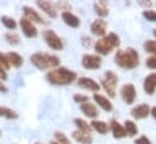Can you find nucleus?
Returning a JSON list of instances; mask_svg holds the SVG:
<instances>
[{"label": "nucleus", "mask_w": 156, "mask_h": 144, "mask_svg": "<svg viewBox=\"0 0 156 144\" xmlns=\"http://www.w3.org/2000/svg\"><path fill=\"white\" fill-rule=\"evenodd\" d=\"M114 62L117 67L122 69H134L139 66V53L133 47H127L125 50H117L114 56Z\"/></svg>", "instance_id": "1"}, {"label": "nucleus", "mask_w": 156, "mask_h": 144, "mask_svg": "<svg viewBox=\"0 0 156 144\" xmlns=\"http://www.w3.org/2000/svg\"><path fill=\"white\" fill-rule=\"evenodd\" d=\"M46 79L50 84L57 86H67L78 80V74L66 67H58L46 74Z\"/></svg>", "instance_id": "2"}, {"label": "nucleus", "mask_w": 156, "mask_h": 144, "mask_svg": "<svg viewBox=\"0 0 156 144\" xmlns=\"http://www.w3.org/2000/svg\"><path fill=\"white\" fill-rule=\"evenodd\" d=\"M30 63L39 70H52L59 67L61 59L58 56L47 52H35L30 56Z\"/></svg>", "instance_id": "3"}, {"label": "nucleus", "mask_w": 156, "mask_h": 144, "mask_svg": "<svg viewBox=\"0 0 156 144\" xmlns=\"http://www.w3.org/2000/svg\"><path fill=\"white\" fill-rule=\"evenodd\" d=\"M121 41H120V36L115 33H109L108 35L101 38L99 40H97L94 42V51L97 52V55H102V56H107L109 55L114 49H116L120 46Z\"/></svg>", "instance_id": "4"}, {"label": "nucleus", "mask_w": 156, "mask_h": 144, "mask_svg": "<svg viewBox=\"0 0 156 144\" xmlns=\"http://www.w3.org/2000/svg\"><path fill=\"white\" fill-rule=\"evenodd\" d=\"M117 82H119V76H117V74H115L112 70H108L104 74V79L101 81L102 87L104 88V91L108 93V96L110 98H114L116 96Z\"/></svg>", "instance_id": "5"}, {"label": "nucleus", "mask_w": 156, "mask_h": 144, "mask_svg": "<svg viewBox=\"0 0 156 144\" xmlns=\"http://www.w3.org/2000/svg\"><path fill=\"white\" fill-rule=\"evenodd\" d=\"M42 38H44L46 45H47L51 50L61 51V50L64 49L63 40L56 34L55 31H52V29H46V31H44V32H42Z\"/></svg>", "instance_id": "6"}, {"label": "nucleus", "mask_w": 156, "mask_h": 144, "mask_svg": "<svg viewBox=\"0 0 156 144\" xmlns=\"http://www.w3.org/2000/svg\"><path fill=\"white\" fill-rule=\"evenodd\" d=\"M102 57L97 53H86L81 58V64L87 70H97L102 66Z\"/></svg>", "instance_id": "7"}, {"label": "nucleus", "mask_w": 156, "mask_h": 144, "mask_svg": "<svg viewBox=\"0 0 156 144\" xmlns=\"http://www.w3.org/2000/svg\"><path fill=\"white\" fill-rule=\"evenodd\" d=\"M120 96L126 104H133L137 98V91L133 84H125L120 88Z\"/></svg>", "instance_id": "8"}, {"label": "nucleus", "mask_w": 156, "mask_h": 144, "mask_svg": "<svg viewBox=\"0 0 156 144\" xmlns=\"http://www.w3.org/2000/svg\"><path fill=\"white\" fill-rule=\"evenodd\" d=\"M22 11H23V17L27 18V20H29V21L33 22L34 24H35V23H38V24H46V23H47V22L45 21V18L40 15L34 7H32V6L26 5V6L22 7Z\"/></svg>", "instance_id": "9"}, {"label": "nucleus", "mask_w": 156, "mask_h": 144, "mask_svg": "<svg viewBox=\"0 0 156 144\" xmlns=\"http://www.w3.org/2000/svg\"><path fill=\"white\" fill-rule=\"evenodd\" d=\"M20 27H21L22 33L27 36V38H29V39H34V38H37L38 34H39L37 26L33 22H30L29 20L24 18V17H22L20 20Z\"/></svg>", "instance_id": "10"}, {"label": "nucleus", "mask_w": 156, "mask_h": 144, "mask_svg": "<svg viewBox=\"0 0 156 144\" xmlns=\"http://www.w3.org/2000/svg\"><path fill=\"white\" fill-rule=\"evenodd\" d=\"M76 84H78L79 87H81L83 90H87V91H92L94 93H97V91H99V88H101V85L97 81H94L93 79L87 77V76L78 77Z\"/></svg>", "instance_id": "11"}, {"label": "nucleus", "mask_w": 156, "mask_h": 144, "mask_svg": "<svg viewBox=\"0 0 156 144\" xmlns=\"http://www.w3.org/2000/svg\"><path fill=\"white\" fill-rule=\"evenodd\" d=\"M107 28H108V23L107 21H104L103 18H97L92 22L90 29H91V33L96 36H105V33H107Z\"/></svg>", "instance_id": "12"}, {"label": "nucleus", "mask_w": 156, "mask_h": 144, "mask_svg": "<svg viewBox=\"0 0 156 144\" xmlns=\"http://www.w3.org/2000/svg\"><path fill=\"white\" fill-rule=\"evenodd\" d=\"M150 110H151V108H150L148 104L143 103V104H138V106H136L134 108H132L131 115H132V117H134L136 120H143V119L148 117V115L150 114Z\"/></svg>", "instance_id": "13"}, {"label": "nucleus", "mask_w": 156, "mask_h": 144, "mask_svg": "<svg viewBox=\"0 0 156 144\" xmlns=\"http://www.w3.org/2000/svg\"><path fill=\"white\" fill-rule=\"evenodd\" d=\"M37 6L39 7L41 11H44V13H46L50 18H56V17L58 16L57 9H56L55 4L50 2V1H45V0L37 1Z\"/></svg>", "instance_id": "14"}, {"label": "nucleus", "mask_w": 156, "mask_h": 144, "mask_svg": "<svg viewBox=\"0 0 156 144\" xmlns=\"http://www.w3.org/2000/svg\"><path fill=\"white\" fill-rule=\"evenodd\" d=\"M61 17H62V21L70 28H79L80 24H81V21L76 15H74L72 11H66V12H62L61 13Z\"/></svg>", "instance_id": "15"}, {"label": "nucleus", "mask_w": 156, "mask_h": 144, "mask_svg": "<svg viewBox=\"0 0 156 144\" xmlns=\"http://www.w3.org/2000/svg\"><path fill=\"white\" fill-rule=\"evenodd\" d=\"M93 101L96 102V104H98L99 108H102L104 111H112L114 109L113 103L110 102V99L101 93H94L93 95Z\"/></svg>", "instance_id": "16"}, {"label": "nucleus", "mask_w": 156, "mask_h": 144, "mask_svg": "<svg viewBox=\"0 0 156 144\" xmlns=\"http://www.w3.org/2000/svg\"><path fill=\"white\" fill-rule=\"evenodd\" d=\"M144 92L148 95H154L156 91V73H150L145 76L143 82Z\"/></svg>", "instance_id": "17"}, {"label": "nucleus", "mask_w": 156, "mask_h": 144, "mask_svg": "<svg viewBox=\"0 0 156 144\" xmlns=\"http://www.w3.org/2000/svg\"><path fill=\"white\" fill-rule=\"evenodd\" d=\"M80 110H81V113H82L86 117L92 119V120H94V119L98 116V114H99L97 107H96L93 103H91V102H87V103L81 104V106H80Z\"/></svg>", "instance_id": "18"}, {"label": "nucleus", "mask_w": 156, "mask_h": 144, "mask_svg": "<svg viewBox=\"0 0 156 144\" xmlns=\"http://www.w3.org/2000/svg\"><path fill=\"white\" fill-rule=\"evenodd\" d=\"M109 125H110V131H112L114 138L121 139V138H125V137L127 136L126 130H125V126L121 125L119 121H116V120H112Z\"/></svg>", "instance_id": "19"}, {"label": "nucleus", "mask_w": 156, "mask_h": 144, "mask_svg": "<svg viewBox=\"0 0 156 144\" xmlns=\"http://www.w3.org/2000/svg\"><path fill=\"white\" fill-rule=\"evenodd\" d=\"M72 138L80 144H92L93 142L91 133H86V132H82L79 130H75L72 132Z\"/></svg>", "instance_id": "20"}, {"label": "nucleus", "mask_w": 156, "mask_h": 144, "mask_svg": "<svg viewBox=\"0 0 156 144\" xmlns=\"http://www.w3.org/2000/svg\"><path fill=\"white\" fill-rule=\"evenodd\" d=\"M91 126L96 132H98L101 135H107L110 131V125H108L107 122L101 121V120H92Z\"/></svg>", "instance_id": "21"}, {"label": "nucleus", "mask_w": 156, "mask_h": 144, "mask_svg": "<svg viewBox=\"0 0 156 144\" xmlns=\"http://www.w3.org/2000/svg\"><path fill=\"white\" fill-rule=\"evenodd\" d=\"M93 10L99 17H105L109 13L108 9V2L107 1H97L93 4Z\"/></svg>", "instance_id": "22"}, {"label": "nucleus", "mask_w": 156, "mask_h": 144, "mask_svg": "<svg viewBox=\"0 0 156 144\" xmlns=\"http://www.w3.org/2000/svg\"><path fill=\"white\" fill-rule=\"evenodd\" d=\"M7 57H9V61H10V64L11 67L13 68H21L23 66V57L17 53V52H7Z\"/></svg>", "instance_id": "23"}, {"label": "nucleus", "mask_w": 156, "mask_h": 144, "mask_svg": "<svg viewBox=\"0 0 156 144\" xmlns=\"http://www.w3.org/2000/svg\"><path fill=\"white\" fill-rule=\"evenodd\" d=\"M74 124H75V126L78 127L79 131H82V132H86V133H92V131H93V128H92V126H91V124H88L86 120H83V119H74Z\"/></svg>", "instance_id": "24"}, {"label": "nucleus", "mask_w": 156, "mask_h": 144, "mask_svg": "<svg viewBox=\"0 0 156 144\" xmlns=\"http://www.w3.org/2000/svg\"><path fill=\"white\" fill-rule=\"evenodd\" d=\"M0 117H5V119H9V120H16L18 117V114L13 109L0 106Z\"/></svg>", "instance_id": "25"}, {"label": "nucleus", "mask_w": 156, "mask_h": 144, "mask_svg": "<svg viewBox=\"0 0 156 144\" xmlns=\"http://www.w3.org/2000/svg\"><path fill=\"white\" fill-rule=\"evenodd\" d=\"M0 21H1V23L4 24V27L7 28L9 31H13V29L17 28V22H16V20L12 18V17H10V16H1Z\"/></svg>", "instance_id": "26"}, {"label": "nucleus", "mask_w": 156, "mask_h": 144, "mask_svg": "<svg viewBox=\"0 0 156 144\" xmlns=\"http://www.w3.org/2000/svg\"><path fill=\"white\" fill-rule=\"evenodd\" d=\"M123 126H125V130H126L127 136H129V137H134V136L138 133V127H137V125H136L133 121H131V120H126L125 124H123Z\"/></svg>", "instance_id": "27"}, {"label": "nucleus", "mask_w": 156, "mask_h": 144, "mask_svg": "<svg viewBox=\"0 0 156 144\" xmlns=\"http://www.w3.org/2000/svg\"><path fill=\"white\" fill-rule=\"evenodd\" d=\"M5 40H6V42H7L9 45H11V46H17V45H20V42H21L20 35H18L17 33H15V32H7V33L5 34Z\"/></svg>", "instance_id": "28"}, {"label": "nucleus", "mask_w": 156, "mask_h": 144, "mask_svg": "<svg viewBox=\"0 0 156 144\" xmlns=\"http://www.w3.org/2000/svg\"><path fill=\"white\" fill-rule=\"evenodd\" d=\"M53 137H55V142H56V143H58V144H72V141L69 139V137H68L66 133L61 132V131L55 132Z\"/></svg>", "instance_id": "29"}, {"label": "nucleus", "mask_w": 156, "mask_h": 144, "mask_svg": "<svg viewBox=\"0 0 156 144\" xmlns=\"http://www.w3.org/2000/svg\"><path fill=\"white\" fill-rule=\"evenodd\" d=\"M143 47H144L145 52H148V53H150V55H153V56L156 57V41L155 40H147V41L144 42Z\"/></svg>", "instance_id": "30"}, {"label": "nucleus", "mask_w": 156, "mask_h": 144, "mask_svg": "<svg viewBox=\"0 0 156 144\" xmlns=\"http://www.w3.org/2000/svg\"><path fill=\"white\" fill-rule=\"evenodd\" d=\"M0 64L1 67L7 70L11 68V64H10V61H9V57H7V53H4V52H0Z\"/></svg>", "instance_id": "31"}, {"label": "nucleus", "mask_w": 156, "mask_h": 144, "mask_svg": "<svg viewBox=\"0 0 156 144\" xmlns=\"http://www.w3.org/2000/svg\"><path fill=\"white\" fill-rule=\"evenodd\" d=\"M143 17L149 21V22H156V11L154 10H144L143 11Z\"/></svg>", "instance_id": "32"}, {"label": "nucleus", "mask_w": 156, "mask_h": 144, "mask_svg": "<svg viewBox=\"0 0 156 144\" xmlns=\"http://www.w3.org/2000/svg\"><path fill=\"white\" fill-rule=\"evenodd\" d=\"M55 6H56L57 11L61 10L62 12H66V11H70V10H72V5H70L69 2H67V1H59V2H56Z\"/></svg>", "instance_id": "33"}, {"label": "nucleus", "mask_w": 156, "mask_h": 144, "mask_svg": "<svg viewBox=\"0 0 156 144\" xmlns=\"http://www.w3.org/2000/svg\"><path fill=\"white\" fill-rule=\"evenodd\" d=\"M73 98H74V102L79 103L80 106H81V104H83V103H87V102H90V98H88V96H86V95H82V93H75Z\"/></svg>", "instance_id": "34"}, {"label": "nucleus", "mask_w": 156, "mask_h": 144, "mask_svg": "<svg viewBox=\"0 0 156 144\" xmlns=\"http://www.w3.org/2000/svg\"><path fill=\"white\" fill-rule=\"evenodd\" d=\"M81 44L86 47V49H88V47H91L92 45L94 46V44H93V41H92V38H90V36H82L81 38Z\"/></svg>", "instance_id": "35"}, {"label": "nucleus", "mask_w": 156, "mask_h": 144, "mask_svg": "<svg viewBox=\"0 0 156 144\" xmlns=\"http://www.w3.org/2000/svg\"><path fill=\"white\" fill-rule=\"evenodd\" d=\"M147 67L149 69H156V57L155 56H151L149 58H147V62H145Z\"/></svg>", "instance_id": "36"}, {"label": "nucleus", "mask_w": 156, "mask_h": 144, "mask_svg": "<svg viewBox=\"0 0 156 144\" xmlns=\"http://www.w3.org/2000/svg\"><path fill=\"white\" fill-rule=\"evenodd\" d=\"M134 144H153V143H151V141L147 136H140L139 138H137L134 141Z\"/></svg>", "instance_id": "37"}, {"label": "nucleus", "mask_w": 156, "mask_h": 144, "mask_svg": "<svg viewBox=\"0 0 156 144\" xmlns=\"http://www.w3.org/2000/svg\"><path fill=\"white\" fill-rule=\"evenodd\" d=\"M0 79H1L2 81L7 79V73H6V70L1 67V64H0Z\"/></svg>", "instance_id": "38"}, {"label": "nucleus", "mask_w": 156, "mask_h": 144, "mask_svg": "<svg viewBox=\"0 0 156 144\" xmlns=\"http://www.w3.org/2000/svg\"><path fill=\"white\" fill-rule=\"evenodd\" d=\"M9 91V88H7V86L4 84V81L0 79V92H2V93H5V92H7Z\"/></svg>", "instance_id": "39"}, {"label": "nucleus", "mask_w": 156, "mask_h": 144, "mask_svg": "<svg viewBox=\"0 0 156 144\" xmlns=\"http://www.w3.org/2000/svg\"><path fill=\"white\" fill-rule=\"evenodd\" d=\"M150 114L153 115V117L156 120V107H153V108H151V110H150Z\"/></svg>", "instance_id": "40"}, {"label": "nucleus", "mask_w": 156, "mask_h": 144, "mask_svg": "<svg viewBox=\"0 0 156 144\" xmlns=\"http://www.w3.org/2000/svg\"><path fill=\"white\" fill-rule=\"evenodd\" d=\"M139 4H140L142 6H151V2H142V1H140Z\"/></svg>", "instance_id": "41"}, {"label": "nucleus", "mask_w": 156, "mask_h": 144, "mask_svg": "<svg viewBox=\"0 0 156 144\" xmlns=\"http://www.w3.org/2000/svg\"><path fill=\"white\" fill-rule=\"evenodd\" d=\"M153 34H154V36L156 38V28L154 29V31H153Z\"/></svg>", "instance_id": "42"}, {"label": "nucleus", "mask_w": 156, "mask_h": 144, "mask_svg": "<svg viewBox=\"0 0 156 144\" xmlns=\"http://www.w3.org/2000/svg\"><path fill=\"white\" fill-rule=\"evenodd\" d=\"M50 144H58V143H56L55 141H52V142H51V143H50Z\"/></svg>", "instance_id": "43"}, {"label": "nucleus", "mask_w": 156, "mask_h": 144, "mask_svg": "<svg viewBox=\"0 0 156 144\" xmlns=\"http://www.w3.org/2000/svg\"><path fill=\"white\" fill-rule=\"evenodd\" d=\"M0 138H1V130H0Z\"/></svg>", "instance_id": "44"}, {"label": "nucleus", "mask_w": 156, "mask_h": 144, "mask_svg": "<svg viewBox=\"0 0 156 144\" xmlns=\"http://www.w3.org/2000/svg\"><path fill=\"white\" fill-rule=\"evenodd\" d=\"M35 144H42V143H35Z\"/></svg>", "instance_id": "45"}]
</instances>
